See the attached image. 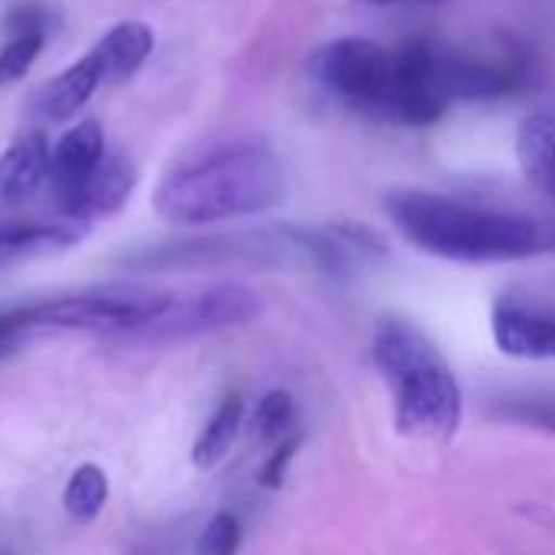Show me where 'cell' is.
Listing matches in <instances>:
<instances>
[{
    "label": "cell",
    "instance_id": "14",
    "mask_svg": "<svg viewBox=\"0 0 555 555\" xmlns=\"http://www.w3.org/2000/svg\"><path fill=\"white\" fill-rule=\"evenodd\" d=\"M241 426H244V400L237 393H231L218 403V410L208 416L205 429L198 433V439L192 446V465L198 472H211L231 452Z\"/></svg>",
    "mask_w": 555,
    "mask_h": 555
},
{
    "label": "cell",
    "instance_id": "10",
    "mask_svg": "<svg viewBox=\"0 0 555 555\" xmlns=\"http://www.w3.org/2000/svg\"><path fill=\"white\" fill-rule=\"evenodd\" d=\"M49 166H52V146L42 130H29L16 137L0 156V202L20 205L29 195H36L39 185L49 182Z\"/></svg>",
    "mask_w": 555,
    "mask_h": 555
},
{
    "label": "cell",
    "instance_id": "11",
    "mask_svg": "<svg viewBox=\"0 0 555 555\" xmlns=\"http://www.w3.org/2000/svg\"><path fill=\"white\" fill-rule=\"evenodd\" d=\"M517 163L527 182L555 202V111H537L520 124Z\"/></svg>",
    "mask_w": 555,
    "mask_h": 555
},
{
    "label": "cell",
    "instance_id": "18",
    "mask_svg": "<svg viewBox=\"0 0 555 555\" xmlns=\"http://www.w3.org/2000/svg\"><path fill=\"white\" fill-rule=\"evenodd\" d=\"M42 42H46V33L10 36V39L3 42V49H0V85H13V81H20V78L33 68V62H36Z\"/></svg>",
    "mask_w": 555,
    "mask_h": 555
},
{
    "label": "cell",
    "instance_id": "15",
    "mask_svg": "<svg viewBox=\"0 0 555 555\" xmlns=\"http://www.w3.org/2000/svg\"><path fill=\"white\" fill-rule=\"evenodd\" d=\"M65 514L75 524H91L107 504V475L98 465H81L72 472L65 494H62Z\"/></svg>",
    "mask_w": 555,
    "mask_h": 555
},
{
    "label": "cell",
    "instance_id": "4",
    "mask_svg": "<svg viewBox=\"0 0 555 555\" xmlns=\"http://www.w3.org/2000/svg\"><path fill=\"white\" fill-rule=\"evenodd\" d=\"M309 78L348 111L393 127H433L439 114L426 101L403 46H380L364 36L322 42L306 59Z\"/></svg>",
    "mask_w": 555,
    "mask_h": 555
},
{
    "label": "cell",
    "instance_id": "8",
    "mask_svg": "<svg viewBox=\"0 0 555 555\" xmlns=\"http://www.w3.org/2000/svg\"><path fill=\"white\" fill-rule=\"evenodd\" d=\"M101 85H107L104 81V68H101L98 55L88 52V55H81L75 65H68L65 72H59L52 81H46L36 91L33 111H36V117L42 124H65V120H72L88 104V98Z\"/></svg>",
    "mask_w": 555,
    "mask_h": 555
},
{
    "label": "cell",
    "instance_id": "23",
    "mask_svg": "<svg viewBox=\"0 0 555 555\" xmlns=\"http://www.w3.org/2000/svg\"><path fill=\"white\" fill-rule=\"evenodd\" d=\"M371 7H397V3H442V0H361Z\"/></svg>",
    "mask_w": 555,
    "mask_h": 555
},
{
    "label": "cell",
    "instance_id": "20",
    "mask_svg": "<svg viewBox=\"0 0 555 555\" xmlns=\"http://www.w3.org/2000/svg\"><path fill=\"white\" fill-rule=\"evenodd\" d=\"M299 446H302V436H299V433H293V436H286L283 442L273 446V452L267 455V462H263V468H260V488L276 491V488L286 481V472H289V465H293Z\"/></svg>",
    "mask_w": 555,
    "mask_h": 555
},
{
    "label": "cell",
    "instance_id": "6",
    "mask_svg": "<svg viewBox=\"0 0 555 555\" xmlns=\"http://www.w3.org/2000/svg\"><path fill=\"white\" fill-rule=\"evenodd\" d=\"M107 146H104V130L98 120H81L68 127L59 143L52 146V166H49V189L59 215L65 221H75V205L88 185V179L98 172L104 163Z\"/></svg>",
    "mask_w": 555,
    "mask_h": 555
},
{
    "label": "cell",
    "instance_id": "22",
    "mask_svg": "<svg viewBox=\"0 0 555 555\" xmlns=\"http://www.w3.org/2000/svg\"><path fill=\"white\" fill-rule=\"evenodd\" d=\"M3 33H7V39L23 36V33H46V13L39 7H20L7 16Z\"/></svg>",
    "mask_w": 555,
    "mask_h": 555
},
{
    "label": "cell",
    "instance_id": "2",
    "mask_svg": "<svg viewBox=\"0 0 555 555\" xmlns=\"http://www.w3.org/2000/svg\"><path fill=\"white\" fill-rule=\"evenodd\" d=\"M371 358L390 393L397 436L449 446L465 420V393L442 348L416 322L387 315L374 328Z\"/></svg>",
    "mask_w": 555,
    "mask_h": 555
},
{
    "label": "cell",
    "instance_id": "12",
    "mask_svg": "<svg viewBox=\"0 0 555 555\" xmlns=\"http://www.w3.org/2000/svg\"><path fill=\"white\" fill-rule=\"evenodd\" d=\"M137 185V169L124 156H104L98 172L88 179L78 205H75V221H91V218H107L124 208Z\"/></svg>",
    "mask_w": 555,
    "mask_h": 555
},
{
    "label": "cell",
    "instance_id": "21",
    "mask_svg": "<svg viewBox=\"0 0 555 555\" xmlns=\"http://www.w3.org/2000/svg\"><path fill=\"white\" fill-rule=\"evenodd\" d=\"M33 335L29 322L23 319V309H7L0 312V361L10 358L13 351L23 348V341Z\"/></svg>",
    "mask_w": 555,
    "mask_h": 555
},
{
    "label": "cell",
    "instance_id": "3",
    "mask_svg": "<svg viewBox=\"0 0 555 555\" xmlns=\"http://www.w3.org/2000/svg\"><path fill=\"white\" fill-rule=\"evenodd\" d=\"M286 202V172L273 150L237 143L205 153L163 176L153 208L179 228H205L273 211Z\"/></svg>",
    "mask_w": 555,
    "mask_h": 555
},
{
    "label": "cell",
    "instance_id": "19",
    "mask_svg": "<svg viewBox=\"0 0 555 555\" xmlns=\"http://www.w3.org/2000/svg\"><path fill=\"white\" fill-rule=\"evenodd\" d=\"M241 550V524L234 514L221 511L208 520L202 540H198V555H237Z\"/></svg>",
    "mask_w": 555,
    "mask_h": 555
},
{
    "label": "cell",
    "instance_id": "7",
    "mask_svg": "<svg viewBox=\"0 0 555 555\" xmlns=\"http://www.w3.org/2000/svg\"><path fill=\"white\" fill-rule=\"evenodd\" d=\"M491 338L514 361H555V312L517 299H498L491 309Z\"/></svg>",
    "mask_w": 555,
    "mask_h": 555
},
{
    "label": "cell",
    "instance_id": "17",
    "mask_svg": "<svg viewBox=\"0 0 555 555\" xmlns=\"http://www.w3.org/2000/svg\"><path fill=\"white\" fill-rule=\"evenodd\" d=\"M498 420L527 426V429H540L555 436V397L543 393H527V397H507L494 406Z\"/></svg>",
    "mask_w": 555,
    "mask_h": 555
},
{
    "label": "cell",
    "instance_id": "5",
    "mask_svg": "<svg viewBox=\"0 0 555 555\" xmlns=\"http://www.w3.org/2000/svg\"><path fill=\"white\" fill-rule=\"evenodd\" d=\"M263 312L257 289L241 283H218L195 293H169L163 309L130 335L127 345H172L202 338L211 332L237 328L254 322Z\"/></svg>",
    "mask_w": 555,
    "mask_h": 555
},
{
    "label": "cell",
    "instance_id": "16",
    "mask_svg": "<svg viewBox=\"0 0 555 555\" xmlns=\"http://www.w3.org/2000/svg\"><path fill=\"white\" fill-rule=\"evenodd\" d=\"M296 429V400L286 390H270L254 416H250V433L260 446H276Z\"/></svg>",
    "mask_w": 555,
    "mask_h": 555
},
{
    "label": "cell",
    "instance_id": "9",
    "mask_svg": "<svg viewBox=\"0 0 555 555\" xmlns=\"http://www.w3.org/2000/svg\"><path fill=\"white\" fill-rule=\"evenodd\" d=\"M81 241L78 221H23V218H3L0 221V270L62 254Z\"/></svg>",
    "mask_w": 555,
    "mask_h": 555
},
{
    "label": "cell",
    "instance_id": "1",
    "mask_svg": "<svg viewBox=\"0 0 555 555\" xmlns=\"http://www.w3.org/2000/svg\"><path fill=\"white\" fill-rule=\"evenodd\" d=\"M384 211L416 250L449 263H517L555 250L553 221L442 192L393 189L384 195Z\"/></svg>",
    "mask_w": 555,
    "mask_h": 555
},
{
    "label": "cell",
    "instance_id": "13",
    "mask_svg": "<svg viewBox=\"0 0 555 555\" xmlns=\"http://www.w3.org/2000/svg\"><path fill=\"white\" fill-rule=\"evenodd\" d=\"M104 68V81L130 78L153 52V29L140 20H124L111 26L91 49Z\"/></svg>",
    "mask_w": 555,
    "mask_h": 555
}]
</instances>
